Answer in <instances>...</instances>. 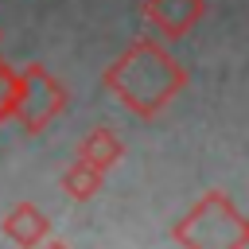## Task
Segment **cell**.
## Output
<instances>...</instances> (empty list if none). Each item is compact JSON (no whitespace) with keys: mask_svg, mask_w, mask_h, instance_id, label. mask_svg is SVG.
<instances>
[{"mask_svg":"<svg viewBox=\"0 0 249 249\" xmlns=\"http://www.w3.org/2000/svg\"><path fill=\"white\" fill-rule=\"evenodd\" d=\"M171 241L183 249H245L249 245V222L233 206L226 191H206L175 226Z\"/></svg>","mask_w":249,"mask_h":249,"instance_id":"2","label":"cell"},{"mask_svg":"<svg viewBox=\"0 0 249 249\" xmlns=\"http://www.w3.org/2000/svg\"><path fill=\"white\" fill-rule=\"evenodd\" d=\"M0 230H4V237H8L12 245H19V249H35L39 241L51 237V218H47L35 202H16V206L4 214Z\"/></svg>","mask_w":249,"mask_h":249,"instance_id":"5","label":"cell"},{"mask_svg":"<svg viewBox=\"0 0 249 249\" xmlns=\"http://www.w3.org/2000/svg\"><path fill=\"white\" fill-rule=\"evenodd\" d=\"M12 105H16V70L0 58V124L12 121Z\"/></svg>","mask_w":249,"mask_h":249,"instance_id":"8","label":"cell"},{"mask_svg":"<svg viewBox=\"0 0 249 249\" xmlns=\"http://www.w3.org/2000/svg\"><path fill=\"white\" fill-rule=\"evenodd\" d=\"M206 16V0H148L144 19L163 39H183L198 19Z\"/></svg>","mask_w":249,"mask_h":249,"instance_id":"4","label":"cell"},{"mask_svg":"<svg viewBox=\"0 0 249 249\" xmlns=\"http://www.w3.org/2000/svg\"><path fill=\"white\" fill-rule=\"evenodd\" d=\"M101 82L136 117H156L187 89V70L175 62V54L163 43L136 39L124 47V54L113 66H105Z\"/></svg>","mask_w":249,"mask_h":249,"instance_id":"1","label":"cell"},{"mask_svg":"<svg viewBox=\"0 0 249 249\" xmlns=\"http://www.w3.org/2000/svg\"><path fill=\"white\" fill-rule=\"evenodd\" d=\"M78 156H82L86 163H93L97 171H109V167H117V163L124 160V140H121L109 124H97L93 132H86V136H82Z\"/></svg>","mask_w":249,"mask_h":249,"instance_id":"6","label":"cell"},{"mask_svg":"<svg viewBox=\"0 0 249 249\" xmlns=\"http://www.w3.org/2000/svg\"><path fill=\"white\" fill-rule=\"evenodd\" d=\"M66 109V86L39 62L16 70V105L12 121H19L27 132H43L58 113Z\"/></svg>","mask_w":249,"mask_h":249,"instance_id":"3","label":"cell"},{"mask_svg":"<svg viewBox=\"0 0 249 249\" xmlns=\"http://www.w3.org/2000/svg\"><path fill=\"white\" fill-rule=\"evenodd\" d=\"M101 183H105V171H97L93 163H86L82 156L62 171V191L74 198V202H86V198H93L97 191H101Z\"/></svg>","mask_w":249,"mask_h":249,"instance_id":"7","label":"cell"},{"mask_svg":"<svg viewBox=\"0 0 249 249\" xmlns=\"http://www.w3.org/2000/svg\"><path fill=\"white\" fill-rule=\"evenodd\" d=\"M35 249H70V245H66V241H58V237H47V241H39Z\"/></svg>","mask_w":249,"mask_h":249,"instance_id":"9","label":"cell"}]
</instances>
